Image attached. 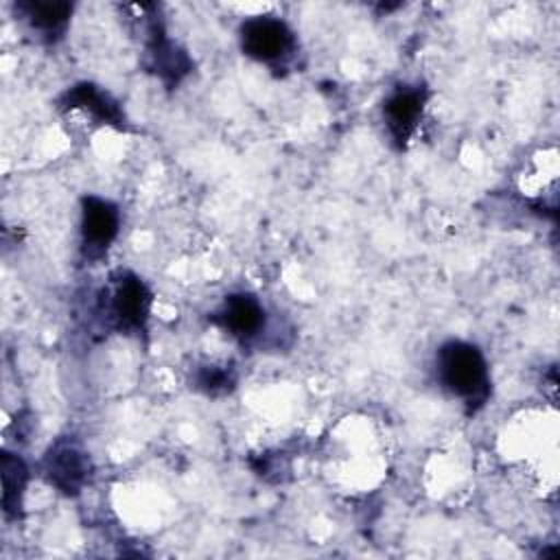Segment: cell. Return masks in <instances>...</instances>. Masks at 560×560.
<instances>
[{"mask_svg": "<svg viewBox=\"0 0 560 560\" xmlns=\"http://www.w3.org/2000/svg\"><path fill=\"white\" fill-rule=\"evenodd\" d=\"M238 44L245 57L271 68L289 63L298 50L293 28L276 15H254L241 22Z\"/></svg>", "mask_w": 560, "mask_h": 560, "instance_id": "3", "label": "cell"}, {"mask_svg": "<svg viewBox=\"0 0 560 560\" xmlns=\"http://www.w3.org/2000/svg\"><path fill=\"white\" fill-rule=\"evenodd\" d=\"M192 387L197 392H201L203 396L219 398V396L230 394L236 387V374H234V370H230L225 365L206 363V365H199L195 370Z\"/></svg>", "mask_w": 560, "mask_h": 560, "instance_id": "12", "label": "cell"}, {"mask_svg": "<svg viewBox=\"0 0 560 560\" xmlns=\"http://www.w3.org/2000/svg\"><path fill=\"white\" fill-rule=\"evenodd\" d=\"M153 293L144 280L131 271H116L109 278V287L101 298V311L105 322L125 335L144 332L151 313Z\"/></svg>", "mask_w": 560, "mask_h": 560, "instance_id": "2", "label": "cell"}, {"mask_svg": "<svg viewBox=\"0 0 560 560\" xmlns=\"http://www.w3.org/2000/svg\"><path fill=\"white\" fill-rule=\"evenodd\" d=\"M42 470L55 490L66 497H77L90 481L92 464L83 444L72 435H63L46 448Z\"/></svg>", "mask_w": 560, "mask_h": 560, "instance_id": "4", "label": "cell"}, {"mask_svg": "<svg viewBox=\"0 0 560 560\" xmlns=\"http://www.w3.org/2000/svg\"><path fill=\"white\" fill-rule=\"evenodd\" d=\"M427 101H429V90L420 83L396 85L385 96L381 116H383L387 136L398 151H405L411 136L416 133V129L424 116Z\"/></svg>", "mask_w": 560, "mask_h": 560, "instance_id": "5", "label": "cell"}, {"mask_svg": "<svg viewBox=\"0 0 560 560\" xmlns=\"http://www.w3.org/2000/svg\"><path fill=\"white\" fill-rule=\"evenodd\" d=\"M61 109H81L90 114L101 125H112L116 129H127L125 112L120 109V103L103 88L94 83H77L68 88L59 98Z\"/></svg>", "mask_w": 560, "mask_h": 560, "instance_id": "10", "label": "cell"}, {"mask_svg": "<svg viewBox=\"0 0 560 560\" xmlns=\"http://www.w3.org/2000/svg\"><path fill=\"white\" fill-rule=\"evenodd\" d=\"M435 378L444 392L477 413L490 398V370L483 352L462 339L444 341L435 352Z\"/></svg>", "mask_w": 560, "mask_h": 560, "instance_id": "1", "label": "cell"}, {"mask_svg": "<svg viewBox=\"0 0 560 560\" xmlns=\"http://www.w3.org/2000/svg\"><path fill=\"white\" fill-rule=\"evenodd\" d=\"M212 322L243 346L258 341L267 328V311L252 293H230L212 313Z\"/></svg>", "mask_w": 560, "mask_h": 560, "instance_id": "7", "label": "cell"}, {"mask_svg": "<svg viewBox=\"0 0 560 560\" xmlns=\"http://www.w3.org/2000/svg\"><path fill=\"white\" fill-rule=\"evenodd\" d=\"M13 11L42 42L57 44L68 31L74 4L61 0H18Z\"/></svg>", "mask_w": 560, "mask_h": 560, "instance_id": "8", "label": "cell"}, {"mask_svg": "<svg viewBox=\"0 0 560 560\" xmlns=\"http://www.w3.org/2000/svg\"><path fill=\"white\" fill-rule=\"evenodd\" d=\"M120 230V210L114 201L98 197V195H85L81 199V254L88 260H98L107 254L112 243L116 241Z\"/></svg>", "mask_w": 560, "mask_h": 560, "instance_id": "6", "label": "cell"}, {"mask_svg": "<svg viewBox=\"0 0 560 560\" xmlns=\"http://www.w3.org/2000/svg\"><path fill=\"white\" fill-rule=\"evenodd\" d=\"M0 475H2V512L4 518L18 521L24 508V492L31 479L26 462L18 453L4 451L0 457Z\"/></svg>", "mask_w": 560, "mask_h": 560, "instance_id": "11", "label": "cell"}, {"mask_svg": "<svg viewBox=\"0 0 560 560\" xmlns=\"http://www.w3.org/2000/svg\"><path fill=\"white\" fill-rule=\"evenodd\" d=\"M147 57L149 68L160 77L166 88H177L179 81L192 70V61L184 48H179L155 20L147 28Z\"/></svg>", "mask_w": 560, "mask_h": 560, "instance_id": "9", "label": "cell"}]
</instances>
